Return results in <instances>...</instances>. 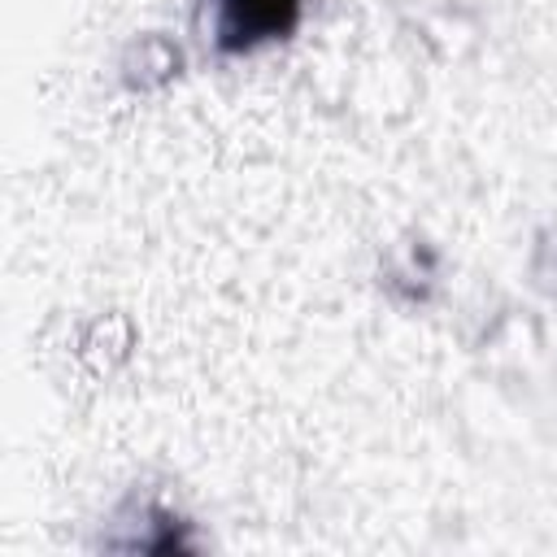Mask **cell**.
I'll return each mask as SVG.
<instances>
[{"label": "cell", "mask_w": 557, "mask_h": 557, "mask_svg": "<svg viewBox=\"0 0 557 557\" xmlns=\"http://www.w3.org/2000/svg\"><path fill=\"white\" fill-rule=\"evenodd\" d=\"M300 13V0H222L218 39L222 48H252L261 39L287 35Z\"/></svg>", "instance_id": "6da1fadb"}]
</instances>
